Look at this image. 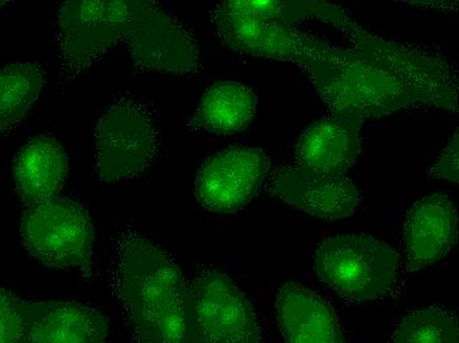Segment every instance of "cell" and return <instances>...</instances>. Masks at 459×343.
Returning a JSON list of instances; mask_svg holds the SVG:
<instances>
[{
	"mask_svg": "<svg viewBox=\"0 0 459 343\" xmlns=\"http://www.w3.org/2000/svg\"><path fill=\"white\" fill-rule=\"evenodd\" d=\"M350 48L298 33L295 64L334 116L380 118L413 107L458 110L457 71L441 56L372 35L352 19Z\"/></svg>",
	"mask_w": 459,
	"mask_h": 343,
	"instance_id": "cell-1",
	"label": "cell"
},
{
	"mask_svg": "<svg viewBox=\"0 0 459 343\" xmlns=\"http://www.w3.org/2000/svg\"><path fill=\"white\" fill-rule=\"evenodd\" d=\"M64 74L74 78L113 47L123 46L147 71H197L200 49L172 13L148 0H69L58 11Z\"/></svg>",
	"mask_w": 459,
	"mask_h": 343,
	"instance_id": "cell-2",
	"label": "cell"
},
{
	"mask_svg": "<svg viewBox=\"0 0 459 343\" xmlns=\"http://www.w3.org/2000/svg\"><path fill=\"white\" fill-rule=\"evenodd\" d=\"M117 287L138 343H192V292L158 245L138 236L126 239Z\"/></svg>",
	"mask_w": 459,
	"mask_h": 343,
	"instance_id": "cell-3",
	"label": "cell"
},
{
	"mask_svg": "<svg viewBox=\"0 0 459 343\" xmlns=\"http://www.w3.org/2000/svg\"><path fill=\"white\" fill-rule=\"evenodd\" d=\"M321 19L334 27H346L351 16L318 0H226L212 13L220 40L235 52L254 57L295 63L301 19Z\"/></svg>",
	"mask_w": 459,
	"mask_h": 343,
	"instance_id": "cell-4",
	"label": "cell"
},
{
	"mask_svg": "<svg viewBox=\"0 0 459 343\" xmlns=\"http://www.w3.org/2000/svg\"><path fill=\"white\" fill-rule=\"evenodd\" d=\"M399 266V253L391 245L365 234L332 236L313 255V267L322 283L355 303L390 295Z\"/></svg>",
	"mask_w": 459,
	"mask_h": 343,
	"instance_id": "cell-5",
	"label": "cell"
},
{
	"mask_svg": "<svg viewBox=\"0 0 459 343\" xmlns=\"http://www.w3.org/2000/svg\"><path fill=\"white\" fill-rule=\"evenodd\" d=\"M21 234L25 250L44 266L91 275L94 226L75 201L56 197L25 209Z\"/></svg>",
	"mask_w": 459,
	"mask_h": 343,
	"instance_id": "cell-6",
	"label": "cell"
},
{
	"mask_svg": "<svg viewBox=\"0 0 459 343\" xmlns=\"http://www.w3.org/2000/svg\"><path fill=\"white\" fill-rule=\"evenodd\" d=\"M94 143L100 180L117 183L135 177L152 163L158 135L150 114L139 103L122 99L98 119Z\"/></svg>",
	"mask_w": 459,
	"mask_h": 343,
	"instance_id": "cell-7",
	"label": "cell"
},
{
	"mask_svg": "<svg viewBox=\"0 0 459 343\" xmlns=\"http://www.w3.org/2000/svg\"><path fill=\"white\" fill-rule=\"evenodd\" d=\"M190 292L192 343H262L253 306L228 275L206 270Z\"/></svg>",
	"mask_w": 459,
	"mask_h": 343,
	"instance_id": "cell-8",
	"label": "cell"
},
{
	"mask_svg": "<svg viewBox=\"0 0 459 343\" xmlns=\"http://www.w3.org/2000/svg\"><path fill=\"white\" fill-rule=\"evenodd\" d=\"M271 169V159L260 148H229L207 159L195 181V197L212 213L245 209L259 193Z\"/></svg>",
	"mask_w": 459,
	"mask_h": 343,
	"instance_id": "cell-9",
	"label": "cell"
},
{
	"mask_svg": "<svg viewBox=\"0 0 459 343\" xmlns=\"http://www.w3.org/2000/svg\"><path fill=\"white\" fill-rule=\"evenodd\" d=\"M271 192L299 210L327 221L352 216L360 202L359 191L347 176L296 164L276 169Z\"/></svg>",
	"mask_w": 459,
	"mask_h": 343,
	"instance_id": "cell-10",
	"label": "cell"
},
{
	"mask_svg": "<svg viewBox=\"0 0 459 343\" xmlns=\"http://www.w3.org/2000/svg\"><path fill=\"white\" fill-rule=\"evenodd\" d=\"M457 206L445 194L416 201L405 216L404 244L408 270H419L444 259L457 244Z\"/></svg>",
	"mask_w": 459,
	"mask_h": 343,
	"instance_id": "cell-11",
	"label": "cell"
},
{
	"mask_svg": "<svg viewBox=\"0 0 459 343\" xmlns=\"http://www.w3.org/2000/svg\"><path fill=\"white\" fill-rule=\"evenodd\" d=\"M23 343H106L108 321L73 301H19Z\"/></svg>",
	"mask_w": 459,
	"mask_h": 343,
	"instance_id": "cell-12",
	"label": "cell"
},
{
	"mask_svg": "<svg viewBox=\"0 0 459 343\" xmlns=\"http://www.w3.org/2000/svg\"><path fill=\"white\" fill-rule=\"evenodd\" d=\"M362 123L334 114L313 123L296 143V166L344 175L360 153Z\"/></svg>",
	"mask_w": 459,
	"mask_h": 343,
	"instance_id": "cell-13",
	"label": "cell"
},
{
	"mask_svg": "<svg viewBox=\"0 0 459 343\" xmlns=\"http://www.w3.org/2000/svg\"><path fill=\"white\" fill-rule=\"evenodd\" d=\"M276 308L287 343H347L332 306L305 287L284 284Z\"/></svg>",
	"mask_w": 459,
	"mask_h": 343,
	"instance_id": "cell-14",
	"label": "cell"
},
{
	"mask_svg": "<svg viewBox=\"0 0 459 343\" xmlns=\"http://www.w3.org/2000/svg\"><path fill=\"white\" fill-rule=\"evenodd\" d=\"M68 172V155L56 139H30L13 161L16 192L25 208L60 197Z\"/></svg>",
	"mask_w": 459,
	"mask_h": 343,
	"instance_id": "cell-15",
	"label": "cell"
},
{
	"mask_svg": "<svg viewBox=\"0 0 459 343\" xmlns=\"http://www.w3.org/2000/svg\"><path fill=\"white\" fill-rule=\"evenodd\" d=\"M256 105L253 89L237 81H221L204 94L192 125L215 135H234L251 124Z\"/></svg>",
	"mask_w": 459,
	"mask_h": 343,
	"instance_id": "cell-16",
	"label": "cell"
},
{
	"mask_svg": "<svg viewBox=\"0 0 459 343\" xmlns=\"http://www.w3.org/2000/svg\"><path fill=\"white\" fill-rule=\"evenodd\" d=\"M44 78L39 64L19 63L0 69V133L27 116L43 91Z\"/></svg>",
	"mask_w": 459,
	"mask_h": 343,
	"instance_id": "cell-17",
	"label": "cell"
},
{
	"mask_svg": "<svg viewBox=\"0 0 459 343\" xmlns=\"http://www.w3.org/2000/svg\"><path fill=\"white\" fill-rule=\"evenodd\" d=\"M392 343H459L457 320L436 306L419 309L400 321Z\"/></svg>",
	"mask_w": 459,
	"mask_h": 343,
	"instance_id": "cell-18",
	"label": "cell"
},
{
	"mask_svg": "<svg viewBox=\"0 0 459 343\" xmlns=\"http://www.w3.org/2000/svg\"><path fill=\"white\" fill-rule=\"evenodd\" d=\"M21 298L0 288V343H23Z\"/></svg>",
	"mask_w": 459,
	"mask_h": 343,
	"instance_id": "cell-19",
	"label": "cell"
},
{
	"mask_svg": "<svg viewBox=\"0 0 459 343\" xmlns=\"http://www.w3.org/2000/svg\"><path fill=\"white\" fill-rule=\"evenodd\" d=\"M430 177L458 184V131L450 138L444 152L429 172Z\"/></svg>",
	"mask_w": 459,
	"mask_h": 343,
	"instance_id": "cell-20",
	"label": "cell"
},
{
	"mask_svg": "<svg viewBox=\"0 0 459 343\" xmlns=\"http://www.w3.org/2000/svg\"><path fill=\"white\" fill-rule=\"evenodd\" d=\"M5 3H7V2H0V7H2V5H4Z\"/></svg>",
	"mask_w": 459,
	"mask_h": 343,
	"instance_id": "cell-21",
	"label": "cell"
}]
</instances>
